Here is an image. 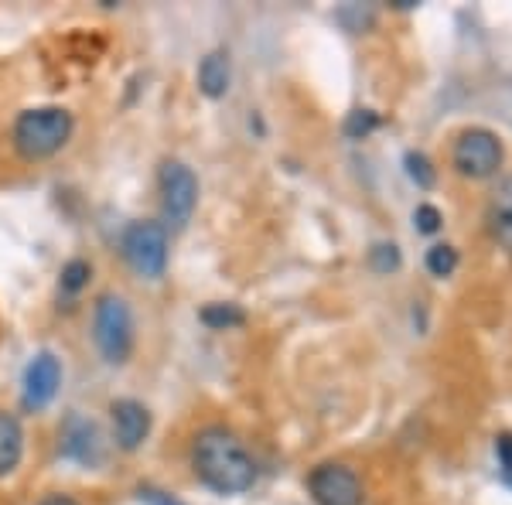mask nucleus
<instances>
[{"mask_svg": "<svg viewBox=\"0 0 512 505\" xmlns=\"http://www.w3.org/2000/svg\"><path fill=\"white\" fill-rule=\"evenodd\" d=\"M192 468L212 492L243 495L256 482V461L233 430L205 427L192 444Z\"/></svg>", "mask_w": 512, "mask_h": 505, "instance_id": "f257e3e1", "label": "nucleus"}, {"mask_svg": "<svg viewBox=\"0 0 512 505\" xmlns=\"http://www.w3.org/2000/svg\"><path fill=\"white\" fill-rule=\"evenodd\" d=\"M72 120L69 110L62 106H35V110H24L18 120H14L11 140L14 151H18L24 161H45V157L59 154L72 137Z\"/></svg>", "mask_w": 512, "mask_h": 505, "instance_id": "f03ea898", "label": "nucleus"}, {"mask_svg": "<svg viewBox=\"0 0 512 505\" xmlns=\"http://www.w3.org/2000/svg\"><path fill=\"white\" fill-rule=\"evenodd\" d=\"M96 349L110 366H123L134 352V314L120 294H103L93 311Z\"/></svg>", "mask_w": 512, "mask_h": 505, "instance_id": "7ed1b4c3", "label": "nucleus"}, {"mask_svg": "<svg viewBox=\"0 0 512 505\" xmlns=\"http://www.w3.org/2000/svg\"><path fill=\"white\" fill-rule=\"evenodd\" d=\"M120 253L144 280H158L168 270V229L161 222H130L120 239Z\"/></svg>", "mask_w": 512, "mask_h": 505, "instance_id": "20e7f679", "label": "nucleus"}, {"mask_svg": "<svg viewBox=\"0 0 512 505\" xmlns=\"http://www.w3.org/2000/svg\"><path fill=\"white\" fill-rule=\"evenodd\" d=\"M158 188H161L164 222H168L171 229H185L188 222H192V212L198 205V178L192 175V168L181 161H164L161 175H158Z\"/></svg>", "mask_w": 512, "mask_h": 505, "instance_id": "39448f33", "label": "nucleus"}, {"mask_svg": "<svg viewBox=\"0 0 512 505\" xmlns=\"http://www.w3.org/2000/svg\"><path fill=\"white\" fill-rule=\"evenodd\" d=\"M454 168L465 178H492L502 168V140L485 127H472L454 144Z\"/></svg>", "mask_w": 512, "mask_h": 505, "instance_id": "423d86ee", "label": "nucleus"}, {"mask_svg": "<svg viewBox=\"0 0 512 505\" xmlns=\"http://www.w3.org/2000/svg\"><path fill=\"white\" fill-rule=\"evenodd\" d=\"M308 492L318 505H362V482L349 465L325 461L308 475Z\"/></svg>", "mask_w": 512, "mask_h": 505, "instance_id": "0eeeda50", "label": "nucleus"}, {"mask_svg": "<svg viewBox=\"0 0 512 505\" xmlns=\"http://www.w3.org/2000/svg\"><path fill=\"white\" fill-rule=\"evenodd\" d=\"M62 383V362L52 352H38L24 369V407L45 410Z\"/></svg>", "mask_w": 512, "mask_h": 505, "instance_id": "6e6552de", "label": "nucleus"}, {"mask_svg": "<svg viewBox=\"0 0 512 505\" xmlns=\"http://www.w3.org/2000/svg\"><path fill=\"white\" fill-rule=\"evenodd\" d=\"M110 413H113L117 444L123 451H137V447L147 441V434H151V413H147V407L137 400H117L110 407Z\"/></svg>", "mask_w": 512, "mask_h": 505, "instance_id": "1a4fd4ad", "label": "nucleus"}, {"mask_svg": "<svg viewBox=\"0 0 512 505\" xmlns=\"http://www.w3.org/2000/svg\"><path fill=\"white\" fill-rule=\"evenodd\" d=\"M485 222H489V233L502 250L512 253V175L499 181V188L492 192V202L485 209Z\"/></svg>", "mask_w": 512, "mask_h": 505, "instance_id": "9d476101", "label": "nucleus"}, {"mask_svg": "<svg viewBox=\"0 0 512 505\" xmlns=\"http://www.w3.org/2000/svg\"><path fill=\"white\" fill-rule=\"evenodd\" d=\"M24 458V427L14 413L0 410V478L11 475Z\"/></svg>", "mask_w": 512, "mask_h": 505, "instance_id": "9b49d317", "label": "nucleus"}, {"mask_svg": "<svg viewBox=\"0 0 512 505\" xmlns=\"http://www.w3.org/2000/svg\"><path fill=\"white\" fill-rule=\"evenodd\" d=\"M96 447H99V434L89 420L72 417L69 424L62 430V454L65 458H76V461H93L96 458Z\"/></svg>", "mask_w": 512, "mask_h": 505, "instance_id": "f8f14e48", "label": "nucleus"}, {"mask_svg": "<svg viewBox=\"0 0 512 505\" xmlns=\"http://www.w3.org/2000/svg\"><path fill=\"white\" fill-rule=\"evenodd\" d=\"M229 55L226 52H209L202 62H198V89H202L209 99H222L229 93Z\"/></svg>", "mask_w": 512, "mask_h": 505, "instance_id": "ddd939ff", "label": "nucleus"}, {"mask_svg": "<svg viewBox=\"0 0 512 505\" xmlns=\"http://www.w3.org/2000/svg\"><path fill=\"white\" fill-rule=\"evenodd\" d=\"M246 314L236 308V304H209V308H202V325L216 328V331H226V328H236L243 325Z\"/></svg>", "mask_w": 512, "mask_h": 505, "instance_id": "4468645a", "label": "nucleus"}, {"mask_svg": "<svg viewBox=\"0 0 512 505\" xmlns=\"http://www.w3.org/2000/svg\"><path fill=\"white\" fill-rule=\"evenodd\" d=\"M454 267H458V250L448 243H437L427 250V270L434 273V277H451Z\"/></svg>", "mask_w": 512, "mask_h": 505, "instance_id": "2eb2a0df", "label": "nucleus"}, {"mask_svg": "<svg viewBox=\"0 0 512 505\" xmlns=\"http://www.w3.org/2000/svg\"><path fill=\"white\" fill-rule=\"evenodd\" d=\"M89 277H93V267H89L86 260H69L62 267V291L65 294H79L82 287L89 284Z\"/></svg>", "mask_w": 512, "mask_h": 505, "instance_id": "dca6fc26", "label": "nucleus"}, {"mask_svg": "<svg viewBox=\"0 0 512 505\" xmlns=\"http://www.w3.org/2000/svg\"><path fill=\"white\" fill-rule=\"evenodd\" d=\"M376 127H379V117L373 110H355V113H349V120H345V134H349L352 140L373 134Z\"/></svg>", "mask_w": 512, "mask_h": 505, "instance_id": "f3484780", "label": "nucleus"}, {"mask_svg": "<svg viewBox=\"0 0 512 505\" xmlns=\"http://www.w3.org/2000/svg\"><path fill=\"white\" fill-rule=\"evenodd\" d=\"M407 175L417 181V188H431V185H434V168H431V161H427L424 154H417V151H410V154H407Z\"/></svg>", "mask_w": 512, "mask_h": 505, "instance_id": "a211bd4d", "label": "nucleus"}, {"mask_svg": "<svg viewBox=\"0 0 512 505\" xmlns=\"http://www.w3.org/2000/svg\"><path fill=\"white\" fill-rule=\"evenodd\" d=\"M369 263H373V270L379 273H390L400 267V250H396V243H379L373 246V253H369Z\"/></svg>", "mask_w": 512, "mask_h": 505, "instance_id": "6ab92c4d", "label": "nucleus"}, {"mask_svg": "<svg viewBox=\"0 0 512 505\" xmlns=\"http://www.w3.org/2000/svg\"><path fill=\"white\" fill-rule=\"evenodd\" d=\"M414 222H417V229L420 233H437L441 229V212L434 209V205H417V212H414Z\"/></svg>", "mask_w": 512, "mask_h": 505, "instance_id": "aec40b11", "label": "nucleus"}, {"mask_svg": "<svg viewBox=\"0 0 512 505\" xmlns=\"http://www.w3.org/2000/svg\"><path fill=\"white\" fill-rule=\"evenodd\" d=\"M495 458H499L506 478H512V434H502L499 441H495Z\"/></svg>", "mask_w": 512, "mask_h": 505, "instance_id": "412c9836", "label": "nucleus"}, {"mask_svg": "<svg viewBox=\"0 0 512 505\" xmlns=\"http://www.w3.org/2000/svg\"><path fill=\"white\" fill-rule=\"evenodd\" d=\"M41 505H79V502L72 499V495H48V499L41 502Z\"/></svg>", "mask_w": 512, "mask_h": 505, "instance_id": "4be33fe9", "label": "nucleus"}]
</instances>
